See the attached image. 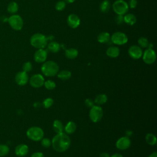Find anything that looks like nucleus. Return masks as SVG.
<instances>
[{
	"mask_svg": "<svg viewBox=\"0 0 157 157\" xmlns=\"http://www.w3.org/2000/svg\"><path fill=\"white\" fill-rule=\"evenodd\" d=\"M52 145L56 151L59 153L64 152L69 148L71 145V139L64 132H62L56 134L52 140Z\"/></svg>",
	"mask_w": 157,
	"mask_h": 157,
	"instance_id": "nucleus-1",
	"label": "nucleus"
},
{
	"mask_svg": "<svg viewBox=\"0 0 157 157\" xmlns=\"http://www.w3.org/2000/svg\"><path fill=\"white\" fill-rule=\"evenodd\" d=\"M58 64L53 61H47L44 62L41 66V71L42 74L47 77H53L59 72Z\"/></svg>",
	"mask_w": 157,
	"mask_h": 157,
	"instance_id": "nucleus-2",
	"label": "nucleus"
},
{
	"mask_svg": "<svg viewBox=\"0 0 157 157\" xmlns=\"http://www.w3.org/2000/svg\"><path fill=\"white\" fill-rule=\"evenodd\" d=\"M47 38L41 33L33 34L30 39L31 45L36 48H44L47 45Z\"/></svg>",
	"mask_w": 157,
	"mask_h": 157,
	"instance_id": "nucleus-3",
	"label": "nucleus"
},
{
	"mask_svg": "<svg viewBox=\"0 0 157 157\" xmlns=\"http://www.w3.org/2000/svg\"><path fill=\"white\" fill-rule=\"evenodd\" d=\"M44 132L42 128L38 126H32L26 131L27 137L31 140L38 142L44 137Z\"/></svg>",
	"mask_w": 157,
	"mask_h": 157,
	"instance_id": "nucleus-4",
	"label": "nucleus"
},
{
	"mask_svg": "<svg viewBox=\"0 0 157 157\" xmlns=\"http://www.w3.org/2000/svg\"><path fill=\"white\" fill-rule=\"evenodd\" d=\"M103 116V110L99 105H93L91 107L89 112V117L90 120L93 123L99 121Z\"/></svg>",
	"mask_w": 157,
	"mask_h": 157,
	"instance_id": "nucleus-5",
	"label": "nucleus"
},
{
	"mask_svg": "<svg viewBox=\"0 0 157 157\" xmlns=\"http://www.w3.org/2000/svg\"><path fill=\"white\" fill-rule=\"evenodd\" d=\"M112 7L113 11L117 15H123L128 12L129 6L124 0H117L113 2Z\"/></svg>",
	"mask_w": 157,
	"mask_h": 157,
	"instance_id": "nucleus-6",
	"label": "nucleus"
},
{
	"mask_svg": "<svg viewBox=\"0 0 157 157\" xmlns=\"http://www.w3.org/2000/svg\"><path fill=\"white\" fill-rule=\"evenodd\" d=\"M7 21L10 27L15 31L21 30L23 26V19L18 15H17V14L12 15L8 18Z\"/></svg>",
	"mask_w": 157,
	"mask_h": 157,
	"instance_id": "nucleus-7",
	"label": "nucleus"
},
{
	"mask_svg": "<svg viewBox=\"0 0 157 157\" xmlns=\"http://www.w3.org/2000/svg\"><path fill=\"white\" fill-rule=\"evenodd\" d=\"M110 40L112 43L116 45H124L128 42V39L124 33L118 31L114 33L110 37Z\"/></svg>",
	"mask_w": 157,
	"mask_h": 157,
	"instance_id": "nucleus-8",
	"label": "nucleus"
},
{
	"mask_svg": "<svg viewBox=\"0 0 157 157\" xmlns=\"http://www.w3.org/2000/svg\"><path fill=\"white\" fill-rule=\"evenodd\" d=\"M142 59L145 63L147 64H151L155 63L156 59V53L151 48H148L142 54Z\"/></svg>",
	"mask_w": 157,
	"mask_h": 157,
	"instance_id": "nucleus-9",
	"label": "nucleus"
},
{
	"mask_svg": "<svg viewBox=\"0 0 157 157\" xmlns=\"http://www.w3.org/2000/svg\"><path fill=\"white\" fill-rule=\"evenodd\" d=\"M45 79L44 77L39 74H36L31 77L29 78V84L33 88H40L44 84Z\"/></svg>",
	"mask_w": 157,
	"mask_h": 157,
	"instance_id": "nucleus-10",
	"label": "nucleus"
},
{
	"mask_svg": "<svg viewBox=\"0 0 157 157\" xmlns=\"http://www.w3.org/2000/svg\"><path fill=\"white\" fill-rule=\"evenodd\" d=\"M131 144V140L128 136H123L119 138L115 144L116 147L120 150H125L128 149Z\"/></svg>",
	"mask_w": 157,
	"mask_h": 157,
	"instance_id": "nucleus-11",
	"label": "nucleus"
},
{
	"mask_svg": "<svg viewBox=\"0 0 157 157\" xmlns=\"http://www.w3.org/2000/svg\"><path fill=\"white\" fill-rule=\"evenodd\" d=\"M128 52L129 56L134 59H138L140 58L143 54L142 48L136 45L131 46L129 48Z\"/></svg>",
	"mask_w": 157,
	"mask_h": 157,
	"instance_id": "nucleus-12",
	"label": "nucleus"
},
{
	"mask_svg": "<svg viewBox=\"0 0 157 157\" xmlns=\"http://www.w3.org/2000/svg\"><path fill=\"white\" fill-rule=\"evenodd\" d=\"M15 81L20 86L25 85L29 81V77L27 72L25 71L18 72L15 77Z\"/></svg>",
	"mask_w": 157,
	"mask_h": 157,
	"instance_id": "nucleus-13",
	"label": "nucleus"
},
{
	"mask_svg": "<svg viewBox=\"0 0 157 157\" xmlns=\"http://www.w3.org/2000/svg\"><path fill=\"white\" fill-rule=\"evenodd\" d=\"M47 57V52L44 48L38 49L34 55V61L37 63H41L45 61Z\"/></svg>",
	"mask_w": 157,
	"mask_h": 157,
	"instance_id": "nucleus-14",
	"label": "nucleus"
},
{
	"mask_svg": "<svg viewBox=\"0 0 157 157\" xmlns=\"http://www.w3.org/2000/svg\"><path fill=\"white\" fill-rule=\"evenodd\" d=\"M67 23L71 28H76L80 24V18L74 13H71L67 17Z\"/></svg>",
	"mask_w": 157,
	"mask_h": 157,
	"instance_id": "nucleus-15",
	"label": "nucleus"
},
{
	"mask_svg": "<svg viewBox=\"0 0 157 157\" xmlns=\"http://www.w3.org/2000/svg\"><path fill=\"white\" fill-rule=\"evenodd\" d=\"M29 152L28 146L26 144H19L15 148V153L20 157L25 156Z\"/></svg>",
	"mask_w": 157,
	"mask_h": 157,
	"instance_id": "nucleus-16",
	"label": "nucleus"
},
{
	"mask_svg": "<svg viewBox=\"0 0 157 157\" xmlns=\"http://www.w3.org/2000/svg\"><path fill=\"white\" fill-rule=\"evenodd\" d=\"M106 55L110 58H117L120 55V49L116 46H110L107 48Z\"/></svg>",
	"mask_w": 157,
	"mask_h": 157,
	"instance_id": "nucleus-17",
	"label": "nucleus"
},
{
	"mask_svg": "<svg viewBox=\"0 0 157 157\" xmlns=\"http://www.w3.org/2000/svg\"><path fill=\"white\" fill-rule=\"evenodd\" d=\"M77 129V125L76 124L72 121H69L65 126L64 129V131L66 132V134H73Z\"/></svg>",
	"mask_w": 157,
	"mask_h": 157,
	"instance_id": "nucleus-18",
	"label": "nucleus"
},
{
	"mask_svg": "<svg viewBox=\"0 0 157 157\" xmlns=\"http://www.w3.org/2000/svg\"><path fill=\"white\" fill-rule=\"evenodd\" d=\"M78 55V52L76 48H69L65 51V56L66 58L70 59H75L77 57Z\"/></svg>",
	"mask_w": 157,
	"mask_h": 157,
	"instance_id": "nucleus-19",
	"label": "nucleus"
},
{
	"mask_svg": "<svg viewBox=\"0 0 157 157\" xmlns=\"http://www.w3.org/2000/svg\"><path fill=\"white\" fill-rule=\"evenodd\" d=\"M124 17V22L129 25H133L136 23L137 18L132 13L125 14Z\"/></svg>",
	"mask_w": 157,
	"mask_h": 157,
	"instance_id": "nucleus-20",
	"label": "nucleus"
},
{
	"mask_svg": "<svg viewBox=\"0 0 157 157\" xmlns=\"http://www.w3.org/2000/svg\"><path fill=\"white\" fill-rule=\"evenodd\" d=\"M97 40L100 43H107L110 40V34L107 32H102L98 36Z\"/></svg>",
	"mask_w": 157,
	"mask_h": 157,
	"instance_id": "nucleus-21",
	"label": "nucleus"
},
{
	"mask_svg": "<svg viewBox=\"0 0 157 157\" xmlns=\"http://www.w3.org/2000/svg\"><path fill=\"white\" fill-rule=\"evenodd\" d=\"M71 75H72L71 72L69 71H67V70L61 71L58 72V74H57L58 77L60 80H63V81L69 80L71 77Z\"/></svg>",
	"mask_w": 157,
	"mask_h": 157,
	"instance_id": "nucleus-22",
	"label": "nucleus"
},
{
	"mask_svg": "<svg viewBox=\"0 0 157 157\" xmlns=\"http://www.w3.org/2000/svg\"><path fill=\"white\" fill-rule=\"evenodd\" d=\"M53 129L56 133H61L64 130V127L62 122L59 120H55L53 123Z\"/></svg>",
	"mask_w": 157,
	"mask_h": 157,
	"instance_id": "nucleus-23",
	"label": "nucleus"
},
{
	"mask_svg": "<svg viewBox=\"0 0 157 157\" xmlns=\"http://www.w3.org/2000/svg\"><path fill=\"white\" fill-rule=\"evenodd\" d=\"M107 101V96L105 94H100L98 95L95 99L94 102L98 105H101L104 104Z\"/></svg>",
	"mask_w": 157,
	"mask_h": 157,
	"instance_id": "nucleus-24",
	"label": "nucleus"
},
{
	"mask_svg": "<svg viewBox=\"0 0 157 157\" xmlns=\"http://www.w3.org/2000/svg\"><path fill=\"white\" fill-rule=\"evenodd\" d=\"M7 12L11 14L15 13L18 10V5L16 2L12 1L7 5Z\"/></svg>",
	"mask_w": 157,
	"mask_h": 157,
	"instance_id": "nucleus-25",
	"label": "nucleus"
},
{
	"mask_svg": "<svg viewBox=\"0 0 157 157\" xmlns=\"http://www.w3.org/2000/svg\"><path fill=\"white\" fill-rule=\"evenodd\" d=\"M47 47L48 50L52 53H57L60 49L59 44L55 41L51 42L48 44H47Z\"/></svg>",
	"mask_w": 157,
	"mask_h": 157,
	"instance_id": "nucleus-26",
	"label": "nucleus"
},
{
	"mask_svg": "<svg viewBox=\"0 0 157 157\" xmlns=\"http://www.w3.org/2000/svg\"><path fill=\"white\" fill-rule=\"evenodd\" d=\"M145 141L150 145H155L156 144L157 140L156 136L152 133H148L145 136Z\"/></svg>",
	"mask_w": 157,
	"mask_h": 157,
	"instance_id": "nucleus-27",
	"label": "nucleus"
},
{
	"mask_svg": "<svg viewBox=\"0 0 157 157\" xmlns=\"http://www.w3.org/2000/svg\"><path fill=\"white\" fill-rule=\"evenodd\" d=\"M100 10L103 13H106L109 11L110 8V3L108 0H104L100 4Z\"/></svg>",
	"mask_w": 157,
	"mask_h": 157,
	"instance_id": "nucleus-28",
	"label": "nucleus"
},
{
	"mask_svg": "<svg viewBox=\"0 0 157 157\" xmlns=\"http://www.w3.org/2000/svg\"><path fill=\"white\" fill-rule=\"evenodd\" d=\"M10 148L6 144H0V157L5 156L9 153Z\"/></svg>",
	"mask_w": 157,
	"mask_h": 157,
	"instance_id": "nucleus-29",
	"label": "nucleus"
},
{
	"mask_svg": "<svg viewBox=\"0 0 157 157\" xmlns=\"http://www.w3.org/2000/svg\"><path fill=\"white\" fill-rule=\"evenodd\" d=\"M138 44L140 48H147L149 46L148 39L145 37H141L138 39Z\"/></svg>",
	"mask_w": 157,
	"mask_h": 157,
	"instance_id": "nucleus-30",
	"label": "nucleus"
},
{
	"mask_svg": "<svg viewBox=\"0 0 157 157\" xmlns=\"http://www.w3.org/2000/svg\"><path fill=\"white\" fill-rule=\"evenodd\" d=\"M54 103V101L52 98H47L45 99L42 102V105L45 109H48L52 106Z\"/></svg>",
	"mask_w": 157,
	"mask_h": 157,
	"instance_id": "nucleus-31",
	"label": "nucleus"
},
{
	"mask_svg": "<svg viewBox=\"0 0 157 157\" xmlns=\"http://www.w3.org/2000/svg\"><path fill=\"white\" fill-rule=\"evenodd\" d=\"M44 86L48 90H52L56 87V83L52 80H48L44 82Z\"/></svg>",
	"mask_w": 157,
	"mask_h": 157,
	"instance_id": "nucleus-32",
	"label": "nucleus"
},
{
	"mask_svg": "<svg viewBox=\"0 0 157 157\" xmlns=\"http://www.w3.org/2000/svg\"><path fill=\"white\" fill-rule=\"evenodd\" d=\"M22 69H23V71H25L26 72H30L33 69V66L31 63L29 61L24 63L22 66Z\"/></svg>",
	"mask_w": 157,
	"mask_h": 157,
	"instance_id": "nucleus-33",
	"label": "nucleus"
},
{
	"mask_svg": "<svg viewBox=\"0 0 157 157\" xmlns=\"http://www.w3.org/2000/svg\"><path fill=\"white\" fill-rule=\"evenodd\" d=\"M66 7V3L63 1H58L55 4V9L58 11H62Z\"/></svg>",
	"mask_w": 157,
	"mask_h": 157,
	"instance_id": "nucleus-34",
	"label": "nucleus"
},
{
	"mask_svg": "<svg viewBox=\"0 0 157 157\" xmlns=\"http://www.w3.org/2000/svg\"><path fill=\"white\" fill-rule=\"evenodd\" d=\"M41 145L44 148H48L52 145V141L48 138H42L41 139Z\"/></svg>",
	"mask_w": 157,
	"mask_h": 157,
	"instance_id": "nucleus-35",
	"label": "nucleus"
},
{
	"mask_svg": "<svg viewBox=\"0 0 157 157\" xmlns=\"http://www.w3.org/2000/svg\"><path fill=\"white\" fill-rule=\"evenodd\" d=\"M115 21L117 24L121 25L124 22V17L123 15H117L115 17Z\"/></svg>",
	"mask_w": 157,
	"mask_h": 157,
	"instance_id": "nucleus-36",
	"label": "nucleus"
},
{
	"mask_svg": "<svg viewBox=\"0 0 157 157\" xmlns=\"http://www.w3.org/2000/svg\"><path fill=\"white\" fill-rule=\"evenodd\" d=\"M94 101L90 98H87L85 101V104L86 105V107H88L91 108V107H93L94 105Z\"/></svg>",
	"mask_w": 157,
	"mask_h": 157,
	"instance_id": "nucleus-37",
	"label": "nucleus"
},
{
	"mask_svg": "<svg viewBox=\"0 0 157 157\" xmlns=\"http://www.w3.org/2000/svg\"><path fill=\"white\" fill-rule=\"evenodd\" d=\"M137 0H129V6L131 8H135L137 6Z\"/></svg>",
	"mask_w": 157,
	"mask_h": 157,
	"instance_id": "nucleus-38",
	"label": "nucleus"
},
{
	"mask_svg": "<svg viewBox=\"0 0 157 157\" xmlns=\"http://www.w3.org/2000/svg\"><path fill=\"white\" fill-rule=\"evenodd\" d=\"M31 157H44V155L43 153L39 152V151H37V152L33 153L31 155Z\"/></svg>",
	"mask_w": 157,
	"mask_h": 157,
	"instance_id": "nucleus-39",
	"label": "nucleus"
},
{
	"mask_svg": "<svg viewBox=\"0 0 157 157\" xmlns=\"http://www.w3.org/2000/svg\"><path fill=\"white\" fill-rule=\"evenodd\" d=\"M100 157H110V155L108 153H102L101 155H100Z\"/></svg>",
	"mask_w": 157,
	"mask_h": 157,
	"instance_id": "nucleus-40",
	"label": "nucleus"
},
{
	"mask_svg": "<svg viewBox=\"0 0 157 157\" xmlns=\"http://www.w3.org/2000/svg\"><path fill=\"white\" fill-rule=\"evenodd\" d=\"M110 157H123V156L120 153H115V154H113L112 155L110 156Z\"/></svg>",
	"mask_w": 157,
	"mask_h": 157,
	"instance_id": "nucleus-41",
	"label": "nucleus"
},
{
	"mask_svg": "<svg viewBox=\"0 0 157 157\" xmlns=\"http://www.w3.org/2000/svg\"><path fill=\"white\" fill-rule=\"evenodd\" d=\"M148 157H157V152L154 151V152L151 153Z\"/></svg>",
	"mask_w": 157,
	"mask_h": 157,
	"instance_id": "nucleus-42",
	"label": "nucleus"
},
{
	"mask_svg": "<svg viewBox=\"0 0 157 157\" xmlns=\"http://www.w3.org/2000/svg\"><path fill=\"white\" fill-rule=\"evenodd\" d=\"M66 2H68V3H72V2H74L75 0H64Z\"/></svg>",
	"mask_w": 157,
	"mask_h": 157,
	"instance_id": "nucleus-43",
	"label": "nucleus"
},
{
	"mask_svg": "<svg viewBox=\"0 0 157 157\" xmlns=\"http://www.w3.org/2000/svg\"><path fill=\"white\" fill-rule=\"evenodd\" d=\"M23 157H25V156H23Z\"/></svg>",
	"mask_w": 157,
	"mask_h": 157,
	"instance_id": "nucleus-44",
	"label": "nucleus"
}]
</instances>
